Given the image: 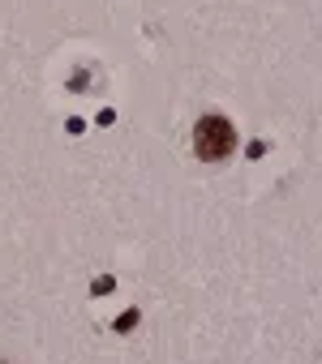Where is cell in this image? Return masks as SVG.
<instances>
[{
    "mask_svg": "<svg viewBox=\"0 0 322 364\" xmlns=\"http://www.w3.org/2000/svg\"><path fill=\"white\" fill-rule=\"evenodd\" d=\"M194 150H198L202 163L228 159V154L237 150V129H232V120H224V116H202L198 129H194Z\"/></svg>",
    "mask_w": 322,
    "mask_h": 364,
    "instance_id": "obj_1",
    "label": "cell"
}]
</instances>
